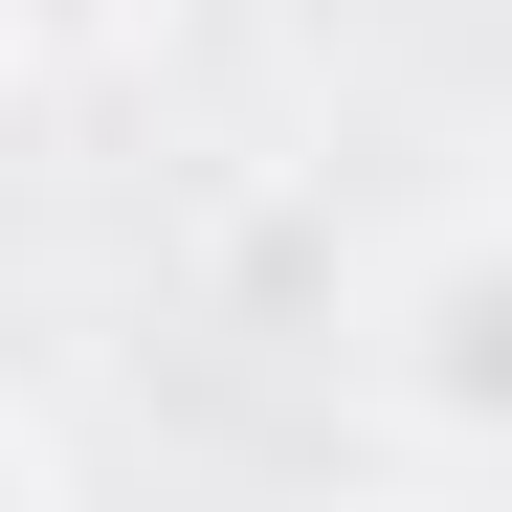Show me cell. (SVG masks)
I'll use <instances>...</instances> for the list:
<instances>
[{"instance_id": "6da1fadb", "label": "cell", "mask_w": 512, "mask_h": 512, "mask_svg": "<svg viewBox=\"0 0 512 512\" xmlns=\"http://www.w3.org/2000/svg\"><path fill=\"white\" fill-rule=\"evenodd\" d=\"M334 379H357V446L401 490H490L512 468V223L423 201L401 268L357 290V334H334Z\"/></svg>"}, {"instance_id": "7a4b0ae2", "label": "cell", "mask_w": 512, "mask_h": 512, "mask_svg": "<svg viewBox=\"0 0 512 512\" xmlns=\"http://www.w3.org/2000/svg\"><path fill=\"white\" fill-rule=\"evenodd\" d=\"M45 490H67V423H45L23 379H0V512H45Z\"/></svg>"}, {"instance_id": "3957f363", "label": "cell", "mask_w": 512, "mask_h": 512, "mask_svg": "<svg viewBox=\"0 0 512 512\" xmlns=\"http://www.w3.org/2000/svg\"><path fill=\"white\" fill-rule=\"evenodd\" d=\"M134 23V0H0V67H23V45H112Z\"/></svg>"}]
</instances>
